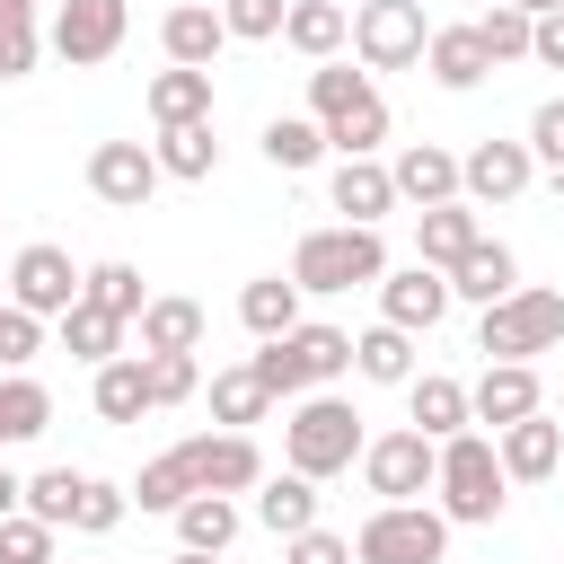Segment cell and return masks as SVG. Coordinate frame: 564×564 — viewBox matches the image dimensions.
I'll list each match as a JSON object with an SVG mask.
<instances>
[{
    "mask_svg": "<svg viewBox=\"0 0 564 564\" xmlns=\"http://www.w3.org/2000/svg\"><path fill=\"white\" fill-rule=\"evenodd\" d=\"M352 555H361V564H441V555H449V520L423 511V502H379V511L361 520Z\"/></svg>",
    "mask_w": 564,
    "mask_h": 564,
    "instance_id": "obj_6",
    "label": "cell"
},
{
    "mask_svg": "<svg viewBox=\"0 0 564 564\" xmlns=\"http://www.w3.org/2000/svg\"><path fill=\"white\" fill-rule=\"evenodd\" d=\"M88 308H106V317H123V326H141V308H150V291H141V273L123 264V256H106V264H88V291H79Z\"/></svg>",
    "mask_w": 564,
    "mask_h": 564,
    "instance_id": "obj_33",
    "label": "cell"
},
{
    "mask_svg": "<svg viewBox=\"0 0 564 564\" xmlns=\"http://www.w3.org/2000/svg\"><path fill=\"white\" fill-rule=\"evenodd\" d=\"M344 370H352V335H344V326H291V335H273V344L256 352V379H264L273 397L335 388Z\"/></svg>",
    "mask_w": 564,
    "mask_h": 564,
    "instance_id": "obj_4",
    "label": "cell"
},
{
    "mask_svg": "<svg viewBox=\"0 0 564 564\" xmlns=\"http://www.w3.org/2000/svg\"><path fill=\"white\" fill-rule=\"evenodd\" d=\"M115 44H123V0H62V18H53L62 62H106Z\"/></svg>",
    "mask_w": 564,
    "mask_h": 564,
    "instance_id": "obj_16",
    "label": "cell"
},
{
    "mask_svg": "<svg viewBox=\"0 0 564 564\" xmlns=\"http://www.w3.org/2000/svg\"><path fill=\"white\" fill-rule=\"evenodd\" d=\"M150 123H159V132H176V123H212V70L167 62V70L150 79Z\"/></svg>",
    "mask_w": 564,
    "mask_h": 564,
    "instance_id": "obj_20",
    "label": "cell"
},
{
    "mask_svg": "<svg viewBox=\"0 0 564 564\" xmlns=\"http://www.w3.org/2000/svg\"><path fill=\"white\" fill-rule=\"evenodd\" d=\"M44 423H53V397H44L26 370H0V449H9V441H35Z\"/></svg>",
    "mask_w": 564,
    "mask_h": 564,
    "instance_id": "obj_36",
    "label": "cell"
},
{
    "mask_svg": "<svg viewBox=\"0 0 564 564\" xmlns=\"http://www.w3.org/2000/svg\"><path fill=\"white\" fill-rule=\"evenodd\" d=\"M141 370H150V405H185V397L203 388L194 352H141Z\"/></svg>",
    "mask_w": 564,
    "mask_h": 564,
    "instance_id": "obj_43",
    "label": "cell"
},
{
    "mask_svg": "<svg viewBox=\"0 0 564 564\" xmlns=\"http://www.w3.org/2000/svg\"><path fill=\"white\" fill-rule=\"evenodd\" d=\"M0 564H53V520H35V511L0 520Z\"/></svg>",
    "mask_w": 564,
    "mask_h": 564,
    "instance_id": "obj_45",
    "label": "cell"
},
{
    "mask_svg": "<svg viewBox=\"0 0 564 564\" xmlns=\"http://www.w3.org/2000/svg\"><path fill=\"white\" fill-rule=\"evenodd\" d=\"M511 9H529V18H546V9H564V0H511Z\"/></svg>",
    "mask_w": 564,
    "mask_h": 564,
    "instance_id": "obj_53",
    "label": "cell"
},
{
    "mask_svg": "<svg viewBox=\"0 0 564 564\" xmlns=\"http://www.w3.org/2000/svg\"><path fill=\"white\" fill-rule=\"evenodd\" d=\"M529 159H546V167H564V97H546V106L529 115Z\"/></svg>",
    "mask_w": 564,
    "mask_h": 564,
    "instance_id": "obj_49",
    "label": "cell"
},
{
    "mask_svg": "<svg viewBox=\"0 0 564 564\" xmlns=\"http://www.w3.org/2000/svg\"><path fill=\"white\" fill-rule=\"evenodd\" d=\"M70 494H79V467H44V476H26V511L53 520V529H70Z\"/></svg>",
    "mask_w": 564,
    "mask_h": 564,
    "instance_id": "obj_44",
    "label": "cell"
},
{
    "mask_svg": "<svg viewBox=\"0 0 564 564\" xmlns=\"http://www.w3.org/2000/svg\"><path fill=\"white\" fill-rule=\"evenodd\" d=\"M308 115H317L326 150H344V159H370L388 141V97L361 70H344V62H317L308 70Z\"/></svg>",
    "mask_w": 564,
    "mask_h": 564,
    "instance_id": "obj_1",
    "label": "cell"
},
{
    "mask_svg": "<svg viewBox=\"0 0 564 564\" xmlns=\"http://www.w3.org/2000/svg\"><path fill=\"white\" fill-rule=\"evenodd\" d=\"M441 308H449V273H432V264H405V273H379V326H441Z\"/></svg>",
    "mask_w": 564,
    "mask_h": 564,
    "instance_id": "obj_15",
    "label": "cell"
},
{
    "mask_svg": "<svg viewBox=\"0 0 564 564\" xmlns=\"http://www.w3.org/2000/svg\"><path fill=\"white\" fill-rule=\"evenodd\" d=\"M511 476H502V449L485 441V432H458V441H441V520H458V529H485V520H502V494Z\"/></svg>",
    "mask_w": 564,
    "mask_h": 564,
    "instance_id": "obj_3",
    "label": "cell"
},
{
    "mask_svg": "<svg viewBox=\"0 0 564 564\" xmlns=\"http://www.w3.org/2000/svg\"><path fill=\"white\" fill-rule=\"evenodd\" d=\"M361 476H370L379 502H414L423 485H441V441H423V432H379V441L361 449Z\"/></svg>",
    "mask_w": 564,
    "mask_h": 564,
    "instance_id": "obj_10",
    "label": "cell"
},
{
    "mask_svg": "<svg viewBox=\"0 0 564 564\" xmlns=\"http://www.w3.org/2000/svg\"><path fill=\"white\" fill-rule=\"evenodd\" d=\"M123 502H132L123 485H106V476H79V494H70V529H79V538H106V529L123 520Z\"/></svg>",
    "mask_w": 564,
    "mask_h": 564,
    "instance_id": "obj_40",
    "label": "cell"
},
{
    "mask_svg": "<svg viewBox=\"0 0 564 564\" xmlns=\"http://www.w3.org/2000/svg\"><path fill=\"white\" fill-rule=\"evenodd\" d=\"M529 176H538L529 141H476L458 159V194L467 203H511V194H529Z\"/></svg>",
    "mask_w": 564,
    "mask_h": 564,
    "instance_id": "obj_13",
    "label": "cell"
},
{
    "mask_svg": "<svg viewBox=\"0 0 564 564\" xmlns=\"http://www.w3.org/2000/svg\"><path fill=\"white\" fill-rule=\"evenodd\" d=\"M167 564H220V555H194V546H176V555H167Z\"/></svg>",
    "mask_w": 564,
    "mask_h": 564,
    "instance_id": "obj_52",
    "label": "cell"
},
{
    "mask_svg": "<svg viewBox=\"0 0 564 564\" xmlns=\"http://www.w3.org/2000/svg\"><path fill=\"white\" fill-rule=\"evenodd\" d=\"M282 564H352V538H335V529H300V538H282Z\"/></svg>",
    "mask_w": 564,
    "mask_h": 564,
    "instance_id": "obj_48",
    "label": "cell"
},
{
    "mask_svg": "<svg viewBox=\"0 0 564 564\" xmlns=\"http://www.w3.org/2000/svg\"><path fill=\"white\" fill-rule=\"evenodd\" d=\"M238 326H247L256 344L291 335V326H300V282H282V273H256V282L238 291Z\"/></svg>",
    "mask_w": 564,
    "mask_h": 564,
    "instance_id": "obj_24",
    "label": "cell"
},
{
    "mask_svg": "<svg viewBox=\"0 0 564 564\" xmlns=\"http://www.w3.org/2000/svg\"><path fill=\"white\" fill-rule=\"evenodd\" d=\"M88 194L115 203V212H141L159 194V150L150 141H97L88 150Z\"/></svg>",
    "mask_w": 564,
    "mask_h": 564,
    "instance_id": "obj_12",
    "label": "cell"
},
{
    "mask_svg": "<svg viewBox=\"0 0 564 564\" xmlns=\"http://www.w3.org/2000/svg\"><path fill=\"white\" fill-rule=\"evenodd\" d=\"M352 44H361L370 70H414L423 44H432V26H423L414 0H361V9H352Z\"/></svg>",
    "mask_w": 564,
    "mask_h": 564,
    "instance_id": "obj_9",
    "label": "cell"
},
{
    "mask_svg": "<svg viewBox=\"0 0 564 564\" xmlns=\"http://www.w3.org/2000/svg\"><path fill=\"white\" fill-rule=\"evenodd\" d=\"M18 511H26V476H9V467H0V520H18Z\"/></svg>",
    "mask_w": 564,
    "mask_h": 564,
    "instance_id": "obj_51",
    "label": "cell"
},
{
    "mask_svg": "<svg viewBox=\"0 0 564 564\" xmlns=\"http://www.w3.org/2000/svg\"><path fill=\"white\" fill-rule=\"evenodd\" d=\"M176 538H185L194 555H220V546L238 538V502H229V494H194V502L176 511Z\"/></svg>",
    "mask_w": 564,
    "mask_h": 564,
    "instance_id": "obj_38",
    "label": "cell"
},
{
    "mask_svg": "<svg viewBox=\"0 0 564 564\" xmlns=\"http://www.w3.org/2000/svg\"><path fill=\"white\" fill-rule=\"evenodd\" d=\"M467 405H476V423H494V432H511V423L546 414V397H538V370H529V361H485V379L467 388Z\"/></svg>",
    "mask_w": 564,
    "mask_h": 564,
    "instance_id": "obj_14",
    "label": "cell"
},
{
    "mask_svg": "<svg viewBox=\"0 0 564 564\" xmlns=\"http://www.w3.org/2000/svg\"><path fill=\"white\" fill-rule=\"evenodd\" d=\"M62 352H70V361H88V370L123 361V317H106V308H88V300H79V308L62 317Z\"/></svg>",
    "mask_w": 564,
    "mask_h": 564,
    "instance_id": "obj_30",
    "label": "cell"
},
{
    "mask_svg": "<svg viewBox=\"0 0 564 564\" xmlns=\"http://www.w3.org/2000/svg\"><path fill=\"white\" fill-rule=\"evenodd\" d=\"M159 44H167V62H185V70H212V53L229 44V26H220V9H203V0H185V9H167V26H159Z\"/></svg>",
    "mask_w": 564,
    "mask_h": 564,
    "instance_id": "obj_22",
    "label": "cell"
},
{
    "mask_svg": "<svg viewBox=\"0 0 564 564\" xmlns=\"http://www.w3.org/2000/svg\"><path fill=\"white\" fill-rule=\"evenodd\" d=\"M176 458H185L194 494H247V485H264V449L247 432H194V441H176Z\"/></svg>",
    "mask_w": 564,
    "mask_h": 564,
    "instance_id": "obj_11",
    "label": "cell"
},
{
    "mask_svg": "<svg viewBox=\"0 0 564 564\" xmlns=\"http://www.w3.org/2000/svg\"><path fill=\"white\" fill-rule=\"evenodd\" d=\"M555 335H564V300H555V291H511V300L485 308L476 352H494V361H529V352H555Z\"/></svg>",
    "mask_w": 564,
    "mask_h": 564,
    "instance_id": "obj_7",
    "label": "cell"
},
{
    "mask_svg": "<svg viewBox=\"0 0 564 564\" xmlns=\"http://www.w3.org/2000/svg\"><path fill=\"white\" fill-rule=\"evenodd\" d=\"M203 344V300H150L141 308V352H194Z\"/></svg>",
    "mask_w": 564,
    "mask_h": 564,
    "instance_id": "obj_34",
    "label": "cell"
},
{
    "mask_svg": "<svg viewBox=\"0 0 564 564\" xmlns=\"http://www.w3.org/2000/svg\"><path fill=\"white\" fill-rule=\"evenodd\" d=\"M44 352V317H26V308H0V370H26Z\"/></svg>",
    "mask_w": 564,
    "mask_h": 564,
    "instance_id": "obj_47",
    "label": "cell"
},
{
    "mask_svg": "<svg viewBox=\"0 0 564 564\" xmlns=\"http://www.w3.org/2000/svg\"><path fill=\"white\" fill-rule=\"evenodd\" d=\"M150 150H159V176H185V185H203V176L220 167V141H212V123H176V132H159Z\"/></svg>",
    "mask_w": 564,
    "mask_h": 564,
    "instance_id": "obj_32",
    "label": "cell"
},
{
    "mask_svg": "<svg viewBox=\"0 0 564 564\" xmlns=\"http://www.w3.org/2000/svg\"><path fill=\"white\" fill-rule=\"evenodd\" d=\"M264 159H273L282 176L317 167V159H326V132H317V115H273V123H264Z\"/></svg>",
    "mask_w": 564,
    "mask_h": 564,
    "instance_id": "obj_37",
    "label": "cell"
},
{
    "mask_svg": "<svg viewBox=\"0 0 564 564\" xmlns=\"http://www.w3.org/2000/svg\"><path fill=\"white\" fill-rule=\"evenodd\" d=\"M405 405H414V432H423V441H458V432H467V414H476V405H467V388H458V379H441V370H423V379L405 388Z\"/></svg>",
    "mask_w": 564,
    "mask_h": 564,
    "instance_id": "obj_25",
    "label": "cell"
},
{
    "mask_svg": "<svg viewBox=\"0 0 564 564\" xmlns=\"http://www.w3.org/2000/svg\"><path fill=\"white\" fill-rule=\"evenodd\" d=\"M282 18H291V0H220V26H229V35H247V44L282 35Z\"/></svg>",
    "mask_w": 564,
    "mask_h": 564,
    "instance_id": "obj_46",
    "label": "cell"
},
{
    "mask_svg": "<svg viewBox=\"0 0 564 564\" xmlns=\"http://www.w3.org/2000/svg\"><path fill=\"white\" fill-rule=\"evenodd\" d=\"M97 414H106V423H141V414H150V370H141V352H123V361L97 370Z\"/></svg>",
    "mask_w": 564,
    "mask_h": 564,
    "instance_id": "obj_35",
    "label": "cell"
},
{
    "mask_svg": "<svg viewBox=\"0 0 564 564\" xmlns=\"http://www.w3.org/2000/svg\"><path fill=\"white\" fill-rule=\"evenodd\" d=\"M388 203H397V176H388L379 159H344V167H335V212H344L352 229H379Z\"/></svg>",
    "mask_w": 564,
    "mask_h": 564,
    "instance_id": "obj_23",
    "label": "cell"
},
{
    "mask_svg": "<svg viewBox=\"0 0 564 564\" xmlns=\"http://www.w3.org/2000/svg\"><path fill=\"white\" fill-rule=\"evenodd\" d=\"M370 441H361V414L344 405V397H300L291 405V423H282V458H291V476H308V485H326V476H344L352 458H361Z\"/></svg>",
    "mask_w": 564,
    "mask_h": 564,
    "instance_id": "obj_2",
    "label": "cell"
},
{
    "mask_svg": "<svg viewBox=\"0 0 564 564\" xmlns=\"http://www.w3.org/2000/svg\"><path fill=\"white\" fill-rule=\"evenodd\" d=\"M264 405H273V388L256 379V361H238V370H212V423H220V432H247V423H264Z\"/></svg>",
    "mask_w": 564,
    "mask_h": 564,
    "instance_id": "obj_29",
    "label": "cell"
},
{
    "mask_svg": "<svg viewBox=\"0 0 564 564\" xmlns=\"http://www.w3.org/2000/svg\"><path fill=\"white\" fill-rule=\"evenodd\" d=\"M344 35H352V18H344L335 0H291V18H282V44L308 53V62H335Z\"/></svg>",
    "mask_w": 564,
    "mask_h": 564,
    "instance_id": "obj_26",
    "label": "cell"
},
{
    "mask_svg": "<svg viewBox=\"0 0 564 564\" xmlns=\"http://www.w3.org/2000/svg\"><path fill=\"white\" fill-rule=\"evenodd\" d=\"M388 273V247H379V229H308L300 238V256H291V282L300 291H352V282H379Z\"/></svg>",
    "mask_w": 564,
    "mask_h": 564,
    "instance_id": "obj_5",
    "label": "cell"
},
{
    "mask_svg": "<svg viewBox=\"0 0 564 564\" xmlns=\"http://www.w3.org/2000/svg\"><path fill=\"white\" fill-rule=\"evenodd\" d=\"M132 502H141V511H185V502H194L185 458H176V449H167V458H150V467L132 476Z\"/></svg>",
    "mask_w": 564,
    "mask_h": 564,
    "instance_id": "obj_39",
    "label": "cell"
},
{
    "mask_svg": "<svg viewBox=\"0 0 564 564\" xmlns=\"http://www.w3.org/2000/svg\"><path fill=\"white\" fill-rule=\"evenodd\" d=\"M476 238H485V229H476V203H441V212H423V220H414V264L449 273Z\"/></svg>",
    "mask_w": 564,
    "mask_h": 564,
    "instance_id": "obj_21",
    "label": "cell"
},
{
    "mask_svg": "<svg viewBox=\"0 0 564 564\" xmlns=\"http://www.w3.org/2000/svg\"><path fill=\"white\" fill-rule=\"evenodd\" d=\"M511 291H520V264H511V247H502V238H476V247L449 264V300L494 308V300H511Z\"/></svg>",
    "mask_w": 564,
    "mask_h": 564,
    "instance_id": "obj_18",
    "label": "cell"
},
{
    "mask_svg": "<svg viewBox=\"0 0 564 564\" xmlns=\"http://www.w3.org/2000/svg\"><path fill=\"white\" fill-rule=\"evenodd\" d=\"M494 449H502V476H511V485H538V476H555V458H564V423L529 414V423L494 432Z\"/></svg>",
    "mask_w": 564,
    "mask_h": 564,
    "instance_id": "obj_19",
    "label": "cell"
},
{
    "mask_svg": "<svg viewBox=\"0 0 564 564\" xmlns=\"http://www.w3.org/2000/svg\"><path fill=\"white\" fill-rule=\"evenodd\" d=\"M35 70V0H0V79Z\"/></svg>",
    "mask_w": 564,
    "mask_h": 564,
    "instance_id": "obj_41",
    "label": "cell"
},
{
    "mask_svg": "<svg viewBox=\"0 0 564 564\" xmlns=\"http://www.w3.org/2000/svg\"><path fill=\"white\" fill-rule=\"evenodd\" d=\"M79 291H88V273L62 256V247H18V264H9V308H26V317H70L79 308Z\"/></svg>",
    "mask_w": 564,
    "mask_h": 564,
    "instance_id": "obj_8",
    "label": "cell"
},
{
    "mask_svg": "<svg viewBox=\"0 0 564 564\" xmlns=\"http://www.w3.org/2000/svg\"><path fill=\"white\" fill-rule=\"evenodd\" d=\"M352 370L379 379V388H414V335H405V326H370V335H352Z\"/></svg>",
    "mask_w": 564,
    "mask_h": 564,
    "instance_id": "obj_28",
    "label": "cell"
},
{
    "mask_svg": "<svg viewBox=\"0 0 564 564\" xmlns=\"http://www.w3.org/2000/svg\"><path fill=\"white\" fill-rule=\"evenodd\" d=\"M388 176H397V203H423V212L467 203V194H458V159H449L441 141H405V159H397Z\"/></svg>",
    "mask_w": 564,
    "mask_h": 564,
    "instance_id": "obj_17",
    "label": "cell"
},
{
    "mask_svg": "<svg viewBox=\"0 0 564 564\" xmlns=\"http://www.w3.org/2000/svg\"><path fill=\"white\" fill-rule=\"evenodd\" d=\"M256 520H264L273 538H300V529H317V485H308V476H264V494H256Z\"/></svg>",
    "mask_w": 564,
    "mask_h": 564,
    "instance_id": "obj_31",
    "label": "cell"
},
{
    "mask_svg": "<svg viewBox=\"0 0 564 564\" xmlns=\"http://www.w3.org/2000/svg\"><path fill=\"white\" fill-rule=\"evenodd\" d=\"M423 62H432V79H441V88H476V79L494 70V53H485V35H476V26H441V35L423 44Z\"/></svg>",
    "mask_w": 564,
    "mask_h": 564,
    "instance_id": "obj_27",
    "label": "cell"
},
{
    "mask_svg": "<svg viewBox=\"0 0 564 564\" xmlns=\"http://www.w3.org/2000/svg\"><path fill=\"white\" fill-rule=\"evenodd\" d=\"M529 62L564 70V9H546V18H538V35H529Z\"/></svg>",
    "mask_w": 564,
    "mask_h": 564,
    "instance_id": "obj_50",
    "label": "cell"
},
{
    "mask_svg": "<svg viewBox=\"0 0 564 564\" xmlns=\"http://www.w3.org/2000/svg\"><path fill=\"white\" fill-rule=\"evenodd\" d=\"M476 35H485V53H494V62H520V53H529V35H538V18H529V9H511V0H494V9L476 18Z\"/></svg>",
    "mask_w": 564,
    "mask_h": 564,
    "instance_id": "obj_42",
    "label": "cell"
}]
</instances>
